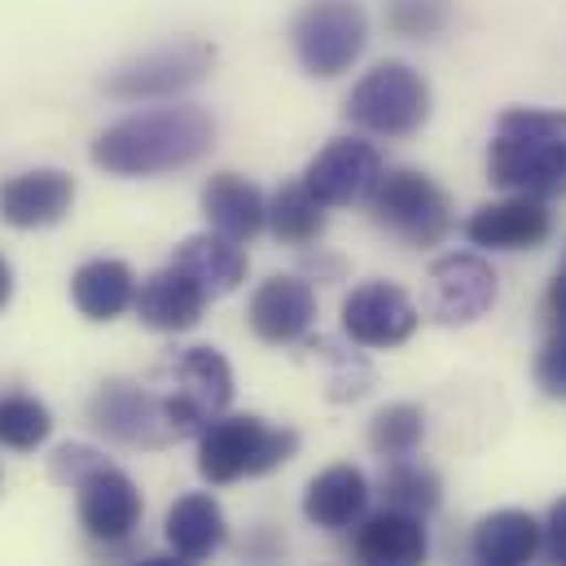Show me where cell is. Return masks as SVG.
<instances>
[{"label":"cell","instance_id":"obj_1","mask_svg":"<svg viewBox=\"0 0 566 566\" xmlns=\"http://www.w3.org/2000/svg\"><path fill=\"white\" fill-rule=\"evenodd\" d=\"M211 145H216V119L202 106H158L97 133L93 163L106 176L142 180L198 163Z\"/></svg>","mask_w":566,"mask_h":566},{"label":"cell","instance_id":"obj_2","mask_svg":"<svg viewBox=\"0 0 566 566\" xmlns=\"http://www.w3.org/2000/svg\"><path fill=\"white\" fill-rule=\"evenodd\" d=\"M488 180L523 198H566V111H505L488 145Z\"/></svg>","mask_w":566,"mask_h":566},{"label":"cell","instance_id":"obj_3","mask_svg":"<svg viewBox=\"0 0 566 566\" xmlns=\"http://www.w3.org/2000/svg\"><path fill=\"white\" fill-rule=\"evenodd\" d=\"M294 452H298V430L290 426H269L255 413L216 418L198 434V474L224 488V483L277 470Z\"/></svg>","mask_w":566,"mask_h":566},{"label":"cell","instance_id":"obj_4","mask_svg":"<svg viewBox=\"0 0 566 566\" xmlns=\"http://www.w3.org/2000/svg\"><path fill=\"white\" fill-rule=\"evenodd\" d=\"M163 418L171 439H193L216 422L233 400V369L216 347H185L163 369Z\"/></svg>","mask_w":566,"mask_h":566},{"label":"cell","instance_id":"obj_5","mask_svg":"<svg viewBox=\"0 0 566 566\" xmlns=\"http://www.w3.org/2000/svg\"><path fill=\"white\" fill-rule=\"evenodd\" d=\"M369 216L405 247H439L452 233V198L418 167L382 171L378 189L369 193Z\"/></svg>","mask_w":566,"mask_h":566},{"label":"cell","instance_id":"obj_6","mask_svg":"<svg viewBox=\"0 0 566 566\" xmlns=\"http://www.w3.org/2000/svg\"><path fill=\"white\" fill-rule=\"evenodd\" d=\"M294 57L307 75L334 80L356 66L369 44V13L360 0H307L290 27Z\"/></svg>","mask_w":566,"mask_h":566},{"label":"cell","instance_id":"obj_7","mask_svg":"<svg viewBox=\"0 0 566 566\" xmlns=\"http://www.w3.org/2000/svg\"><path fill=\"white\" fill-rule=\"evenodd\" d=\"M347 119L374 137H413L430 119V84L409 62H378L352 88Z\"/></svg>","mask_w":566,"mask_h":566},{"label":"cell","instance_id":"obj_8","mask_svg":"<svg viewBox=\"0 0 566 566\" xmlns=\"http://www.w3.org/2000/svg\"><path fill=\"white\" fill-rule=\"evenodd\" d=\"M216 66V49L202 40H176V44H158L142 57L124 62L119 71L106 75V97L115 102H167L193 84L207 80V71Z\"/></svg>","mask_w":566,"mask_h":566},{"label":"cell","instance_id":"obj_9","mask_svg":"<svg viewBox=\"0 0 566 566\" xmlns=\"http://www.w3.org/2000/svg\"><path fill=\"white\" fill-rule=\"evenodd\" d=\"M75 510H80V527H84L88 541L124 545L142 523V488L133 483L128 470H119L111 461H97L75 483Z\"/></svg>","mask_w":566,"mask_h":566},{"label":"cell","instance_id":"obj_10","mask_svg":"<svg viewBox=\"0 0 566 566\" xmlns=\"http://www.w3.org/2000/svg\"><path fill=\"white\" fill-rule=\"evenodd\" d=\"M88 422L97 426L106 439L128 443V448H167L176 443L167 418H163V400L149 382H102L97 396L88 400Z\"/></svg>","mask_w":566,"mask_h":566},{"label":"cell","instance_id":"obj_11","mask_svg":"<svg viewBox=\"0 0 566 566\" xmlns=\"http://www.w3.org/2000/svg\"><path fill=\"white\" fill-rule=\"evenodd\" d=\"M382 171L387 167H382L378 145L360 142V137H338L307 163L303 185L321 207H352V202H369Z\"/></svg>","mask_w":566,"mask_h":566},{"label":"cell","instance_id":"obj_12","mask_svg":"<svg viewBox=\"0 0 566 566\" xmlns=\"http://www.w3.org/2000/svg\"><path fill=\"white\" fill-rule=\"evenodd\" d=\"M496 303V269L474 255H443L430 264V294H426V316L439 325H470L488 316Z\"/></svg>","mask_w":566,"mask_h":566},{"label":"cell","instance_id":"obj_13","mask_svg":"<svg viewBox=\"0 0 566 566\" xmlns=\"http://www.w3.org/2000/svg\"><path fill=\"white\" fill-rule=\"evenodd\" d=\"M418 307L396 282H365L343 298V334L356 347H400L418 329Z\"/></svg>","mask_w":566,"mask_h":566},{"label":"cell","instance_id":"obj_14","mask_svg":"<svg viewBox=\"0 0 566 566\" xmlns=\"http://www.w3.org/2000/svg\"><path fill=\"white\" fill-rule=\"evenodd\" d=\"M75 207V176L62 167H35L0 180V220L13 229H49Z\"/></svg>","mask_w":566,"mask_h":566},{"label":"cell","instance_id":"obj_15","mask_svg":"<svg viewBox=\"0 0 566 566\" xmlns=\"http://www.w3.org/2000/svg\"><path fill=\"white\" fill-rule=\"evenodd\" d=\"M554 233V216L541 198H501V202H483L470 220H465V238L479 251H536L545 238Z\"/></svg>","mask_w":566,"mask_h":566},{"label":"cell","instance_id":"obj_16","mask_svg":"<svg viewBox=\"0 0 566 566\" xmlns=\"http://www.w3.org/2000/svg\"><path fill=\"white\" fill-rule=\"evenodd\" d=\"M247 321H251L255 338L269 343V347L298 343L316 321V290L303 277H269L251 294Z\"/></svg>","mask_w":566,"mask_h":566},{"label":"cell","instance_id":"obj_17","mask_svg":"<svg viewBox=\"0 0 566 566\" xmlns=\"http://www.w3.org/2000/svg\"><path fill=\"white\" fill-rule=\"evenodd\" d=\"M207 298H211V294L193 282L185 269L167 264V269L149 273V277L137 285L133 307H137L142 325H149V329H158V334H185V329H193V325L202 321Z\"/></svg>","mask_w":566,"mask_h":566},{"label":"cell","instance_id":"obj_18","mask_svg":"<svg viewBox=\"0 0 566 566\" xmlns=\"http://www.w3.org/2000/svg\"><path fill=\"white\" fill-rule=\"evenodd\" d=\"M430 541L422 518L400 510H378L356 523V563L360 566H426Z\"/></svg>","mask_w":566,"mask_h":566},{"label":"cell","instance_id":"obj_19","mask_svg":"<svg viewBox=\"0 0 566 566\" xmlns=\"http://www.w3.org/2000/svg\"><path fill=\"white\" fill-rule=\"evenodd\" d=\"M202 216L211 224V233L229 238V242H251L264 229L269 216V198L260 193V185H251L238 171H216L202 185Z\"/></svg>","mask_w":566,"mask_h":566},{"label":"cell","instance_id":"obj_20","mask_svg":"<svg viewBox=\"0 0 566 566\" xmlns=\"http://www.w3.org/2000/svg\"><path fill=\"white\" fill-rule=\"evenodd\" d=\"M369 510V479L356 465H329L321 470L303 492V518L321 532H347Z\"/></svg>","mask_w":566,"mask_h":566},{"label":"cell","instance_id":"obj_21","mask_svg":"<svg viewBox=\"0 0 566 566\" xmlns=\"http://www.w3.org/2000/svg\"><path fill=\"white\" fill-rule=\"evenodd\" d=\"M163 536L171 545L176 558L185 563H207L224 549L229 541V518L220 510V501L211 492H189L180 496L171 510H167V523H163Z\"/></svg>","mask_w":566,"mask_h":566},{"label":"cell","instance_id":"obj_22","mask_svg":"<svg viewBox=\"0 0 566 566\" xmlns=\"http://www.w3.org/2000/svg\"><path fill=\"white\" fill-rule=\"evenodd\" d=\"M541 545H545V527L527 510H496L470 536L474 566H527L541 554Z\"/></svg>","mask_w":566,"mask_h":566},{"label":"cell","instance_id":"obj_23","mask_svg":"<svg viewBox=\"0 0 566 566\" xmlns=\"http://www.w3.org/2000/svg\"><path fill=\"white\" fill-rule=\"evenodd\" d=\"M71 298H75V307H80V316H88V321H119L128 307H133V298H137V277H133V269L124 264V260H88V264H80V273L71 277Z\"/></svg>","mask_w":566,"mask_h":566},{"label":"cell","instance_id":"obj_24","mask_svg":"<svg viewBox=\"0 0 566 566\" xmlns=\"http://www.w3.org/2000/svg\"><path fill=\"white\" fill-rule=\"evenodd\" d=\"M171 264L185 269L211 298L233 294L238 285L247 282V255L238 251V242H229L220 233H193V238H185L176 247Z\"/></svg>","mask_w":566,"mask_h":566},{"label":"cell","instance_id":"obj_25","mask_svg":"<svg viewBox=\"0 0 566 566\" xmlns=\"http://www.w3.org/2000/svg\"><path fill=\"white\" fill-rule=\"evenodd\" d=\"M264 224L273 229V238L285 242V247H312V242L325 233V207L307 193L303 180H290V185H282V189L269 198Z\"/></svg>","mask_w":566,"mask_h":566},{"label":"cell","instance_id":"obj_26","mask_svg":"<svg viewBox=\"0 0 566 566\" xmlns=\"http://www.w3.org/2000/svg\"><path fill=\"white\" fill-rule=\"evenodd\" d=\"M382 501L387 510H400V514H413V518H430L443 501V483L430 465H418V461H391L382 470Z\"/></svg>","mask_w":566,"mask_h":566},{"label":"cell","instance_id":"obj_27","mask_svg":"<svg viewBox=\"0 0 566 566\" xmlns=\"http://www.w3.org/2000/svg\"><path fill=\"white\" fill-rule=\"evenodd\" d=\"M426 439V413L418 405H387L374 422H369V448L382 461H405L422 448Z\"/></svg>","mask_w":566,"mask_h":566},{"label":"cell","instance_id":"obj_28","mask_svg":"<svg viewBox=\"0 0 566 566\" xmlns=\"http://www.w3.org/2000/svg\"><path fill=\"white\" fill-rule=\"evenodd\" d=\"M53 434V413L35 396H4L0 400V448L35 452Z\"/></svg>","mask_w":566,"mask_h":566},{"label":"cell","instance_id":"obj_29","mask_svg":"<svg viewBox=\"0 0 566 566\" xmlns=\"http://www.w3.org/2000/svg\"><path fill=\"white\" fill-rule=\"evenodd\" d=\"M448 13H452V0H391L387 4V22L405 40H430V35H439L443 22H448Z\"/></svg>","mask_w":566,"mask_h":566},{"label":"cell","instance_id":"obj_30","mask_svg":"<svg viewBox=\"0 0 566 566\" xmlns=\"http://www.w3.org/2000/svg\"><path fill=\"white\" fill-rule=\"evenodd\" d=\"M312 352H321L329 365H334V374H329V400H356V396H365L369 391V382H374V369L356 356V352H338L334 343H312Z\"/></svg>","mask_w":566,"mask_h":566},{"label":"cell","instance_id":"obj_31","mask_svg":"<svg viewBox=\"0 0 566 566\" xmlns=\"http://www.w3.org/2000/svg\"><path fill=\"white\" fill-rule=\"evenodd\" d=\"M536 387L549 400H566V325H558V334L536 356Z\"/></svg>","mask_w":566,"mask_h":566},{"label":"cell","instance_id":"obj_32","mask_svg":"<svg viewBox=\"0 0 566 566\" xmlns=\"http://www.w3.org/2000/svg\"><path fill=\"white\" fill-rule=\"evenodd\" d=\"M97 461H106L97 448H88V443H62V448L49 457V474H53L62 488H75Z\"/></svg>","mask_w":566,"mask_h":566},{"label":"cell","instance_id":"obj_33","mask_svg":"<svg viewBox=\"0 0 566 566\" xmlns=\"http://www.w3.org/2000/svg\"><path fill=\"white\" fill-rule=\"evenodd\" d=\"M545 541H549V558L558 566H566V496L554 501L549 523H545Z\"/></svg>","mask_w":566,"mask_h":566},{"label":"cell","instance_id":"obj_34","mask_svg":"<svg viewBox=\"0 0 566 566\" xmlns=\"http://www.w3.org/2000/svg\"><path fill=\"white\" fill-rule=\"evenodd\" d=\"M549 312H554L558 325H566V260L563 269H558V277H554V285H549Z\"/></svg>","mask_w":566,"mask_h":566},{"label":"cell","instance_id":"obj_35","mask_svg":"<svg viewBox=\"0 0 566 566\" xmlns=\"http://www.w3.org/2000/svg\"><path fill=\"white\" fill-rule=\"evenodd\" d=\"M9 298H13V269H9V260L0 255V312L9 307Z\"/></svg>","mask_w":566,"mask_h":566},{"label":"cell","instance_id":"obj_36","mask_svg":"<svg viewBox=\"0 0 566 566\" xmlns=\"http://www.w3.org/2000/svg\"><path fill=\"white\" fill-rule=\"evenodd\" d=\"M137 566H193V563H185V558H176V554H154V558H142Z\"/></svg>","mask_w":566,"mask_h":566}]
</instances>
